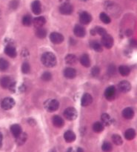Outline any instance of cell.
<instances>
[{
  "label": "cell",
  "mask_w": 137,
  "mask_h": 152,
  "mask_svg": "<svg viewBox=\"0 0 137 152\" xmlns=\"http://www.w3.org/2000/svg\"><path fill=\"white\" fill-rule=\"evenodd\" d=\"M42 62L47 68H53L56 65V57L51 52H46L42 56Z\"/></svg>",
  "instance_id": "cell-1"
},
{
  "label": "cell",
  "mask_w": 137,
  "mask_h": 152,
  "mask_svg": "<svg viewBox=\"0 0 137 152\" xmlns=\"http://www.w3.org/2000/svg\"><path fill=\"white\" fill-rule=\"evenodd\" d=\"M59 107V102L56 99H48L44 102V108L49 112L57 111Z\"/></svg>",
  "instance_id": "cell-2"
},
{
  "label": "cell",
  "mask_w": 137,
  "mask_h": 152,
  "mask_svg": "<svg viewBox=\"0 0 137 152\" xmlns=\"http://www.w3.org/2000/svg\"><path fill=\"white\" fill-rule=\"evenodd\" d=\"M64 116L65 118L70 121L76 120L77 117V111L74 108L70 107V108H66L64 111Z\"/></svg>",
  "instance_id": "cell-3"
},
{
  "label": "cell",
  "mask_w": 137,
  "mask_h": 152,
  "mask_svg": "<svg viewBox=\"0 0 137 152\" xmlns=\"http://www.w3.org/2000/svg\"><path fill=\"white\" fill-rule=\"evenodd\" d=\"M101 41H102V45L106 48L110 49L114 45V39L108 34H105V35L102 36Z\"/></svg>",
  "instance_id": "cell-4"
},
{
  "label": "cell",
  "mask_w": 137,
  "mask_h": 152,
  "mask_svg": "<svg viewBox=\"0 0 137 152\" xmlns=\"http://www.w3.org/2000/svg\"><path fill=\"white\" fill-rule=\"evenodd\" d=\"M15 105V100L13 99V98L10 97H7L4 98L2 100L1 103V108L4 110H10L11 108H13V106Z\"/></svg>",
  "instance_id": "cell-5"
},
{
  "label": "cell",
  "mask_w": 137,
  "mask_h": 152,
  "mask_svg": "<svg viewBox=\"0 0 137 152\" xmlns=\"http://www.w3.org/2000/svg\"><path fill=\"white\" fill-rule=\"evenodd\" d=\"M74 11V7L70 3H63L59 7V12L63 15H70Z\"/></svg>",
  "instance_id": "cell-6"
},
{
  "label": "cell",
  "mask_w": 137,
  "mask_h": 152,
  "mask_svg": "<svg viewBox=\"0 0 137 152\" xmlns=\"http://www.w3.org/2000/svg\"><path fill=\"white\" fill-rule=\"evenodd\" d=\"M50 39L53 44H61L64 41V37L59 33L53 32L50 34Z\"/></svg>",
  "instance_id": "cell-7"
},
{
  "label": "cell",
  "mask_w": 137,
  "mask_h": 152,
  "mask_svg": "<svg viewBox=\"0 0 137 152\" xmlns=\"http://www.w3.org/2000/svg\"><path fill=\"white\" fill-rule=\"evenodd\" d=\"M92 20L91 15L86 11H83L80 13L79 16V21L83 25H87L90 23Z\"/></svg>",
  "instance_id": "cell-8"
},
{
  "label": "cell",
  "mask_w": 137,
  "mask_h": 152,
  "mask_svg": "<svg viewBox=\"0 0 137 152\" xmlns=\"http://www.w3.org/2000/svg\"><path fill=\"white\" fill-rule=\"evenodd\" d=\"M116 96V88L114 86H109L105 91V96L108 100H113Z\"/></svg>",
  "instance_id": "cell-9"
},
{
  "label": "cell",
  "mask_w": 137,
  "mask_h": 152,
  "mask_svg": "<svg viewBox=\"0 0 137 152\" xmlns=\"http://www.w3.org/2000/svg\"><path fill=\"white\" fill-rule=\"evenodd\" d=\"M93 102V97L88 93H85L83 94L81 99V104L83 107H87L90 105Z\"/></svg>",
  "instance_id": "cell-10"
},
{
  "label": "cell",
  "mask_w": 137,
  "mask_h": 152,
  "mask_svg": "<svg viewBox=\"0 0 137 152\" xmlns=\"http://www.w3.org/2000/svg\"><path fill=\"white\" fill-rule=\"evenodd\" d=\"M13 82L9 77H4L1 80V86L3 88L11 89L13 86Z\"/></svg>",
  "instance_id": "cell-11"
},
{
  "label": "cell",
  "mask_w": 137,
  "mask_h": 152,
  "mask_svg": "<svg viewBox=\"0 0 137 152\" xmlns=\"http://www.w3.org/2000/svg\"><path fill=\"white\" fill-rule=\"evenodd\" d=\"M118 87L120 91L122 92V93H128V91H130V88H131V86H130V83L128 81H125V80L120 82Z\"/></svg>",
  "instance_id": "cell-12"
},
{
  "label": "cell",
  "mask_w": 137,
  "mask_h": 152,
  "mask_svg": "<svg viewBox=\"0 0 137 152\" xmlns=\"http://www.w3.org/2000/svg\"><path fill=\"white\" fill-rule=\"evenodd\" d=\"M31 8H32V11L34 14L39 15L42 12V4L39 0H35L31 4Z\"/></svg>",
  "instance_id": "cell-13"
},
{
  "label": "cell",
  "mask_w": 137,
  "mask_h": 152,
  "mask_svg": "<svg viewBox=\"0 0 137 152\" xmlns=\"http://www.w3.org/2000/svg\"><path fill=\"white\" fill-rule=\"evenodd\" d=\"M74 32L75 36H77V37H79V38H82L86 34V31L84 27L79 25H76L74 29Z\"/></svg>",
  "instance_id": "cell-14"
},
{
  "label": "cell",
  "mask_w": 137,
  "mask_h": 152,
  "mask_svg": "<svg viewBox=\"0 0 137 152\" xmlns=\"http://www.w3.org/2000/svg\"><path fill=\"white\" fill-rule=\"evenodd\" d=\"M10 132L15 138L17 137L19 135H20L22 133V127L18 124L13 125V126H10Z\"/></svg>",
  "instance_id": "cell-15"
},
{
  "label": "cell",
  "mask_w": 137,
  "mask_h": 152,
  "mask_svg": "<svg viewBox=\"0 0 137 152\" xmlns=\"http://www.w3.org/2000/svg\"><path fill=\"white\" fill-rule=\"evenodd\" d=\"M34 26L37 28H42L44 26V24L46 23V19L44 16H39V17H36L35 19H34Z\"/></svg>",
  "instance_id": "cell-16"
},
{
  "label": "cell",
  "mask_w": 137,
  "mask_h": 152,
  "mask_svg": "<svg viewBox=\"0 0 137 152\" xmlns=\"http://www.w3.org/2000/svg\"><path fill=\"white\" fill-rule=\"evenodd\" d=\"M4 53L11 58H15L16 56V55H17V52H16V48L12 45L6 46V48H4Z\"/></svg>",
  "instance_id": "cell-17"
},
{
  "label": "cell",
  "mask_w": 137,
  "mask_h": 152,
  "mask_svg": "<svg viewBox=\"0 0 137 152\" xmlns=\"http://www.w3.org/2000/svg\"><path fill=\"white\" fill-rule=\"evenodd\" d=\"M64 76L68 79H74L77 76V71L74 68H67L64 71Z\"/></svg>",
  "instance_id": "cell-18"
},
{
  "label": "cell",
  "mask_w": 137,
  "mask_h": 152,
  "mask_svg": "<svg viewBox=\"0 0 137 152\" xmlns=\"http://www.w3.org/2000/svg\"><path fill=\"white\" fill-rule=\"evenodd\" d=\"M64 138L67 142H73L76 140V134L72 131H67L64 134Z\"/></svg>",
  "instance_id": "cell-19"
},
{
  "label": "cell",
  "mask_w": 137,
  "mask_h": 152,
  "mask_svg": "<svg viewBox=\"0 0 137 152\" xmlns=\"http://www.w3.org/2000/svg\"><path fill=\"white\" fill-rule=\"evenodd\" d=\"M53 124L56 128H62L65 125L63 119L59 116L56 115L53 117Z\"/></svg>",
  "instance_id": "cell-20"
},
{
  "label": "cell",
  "mask_w": 137,
  "mask_h": 152,
  "mask_svg": "<svg viewBox=\"0 0 137 152\" xmlns=\"http://www.w3.org/2000/svg\"><path fill=\"white\" fill-rule=\"evenodd\" d=\"M78 62V58L74 54H68L65 56V62L68 65H76Z\"/></svg>",
  "instance_id": "cell-21"
},
{
  "label": "cell",
  "mask_w": 137,
  "mask_h": 152,
  "mask_svg": "<svg viewBox=\"0 0 137 152\" xmlns=\"http://www.w3.org/2000/svg\"><path fill=\"white\" fill-rule=\"evenodd\" d=\"M133 115H134V111L131 108H126L123 110L122 116L124 118L130 120V119L133 118Z\"/></svg>",
  "instance_id": "cell-22"
},
{
  "label": "cell",
  "mask_w": 137,
  "mask_h": 152,
  "mask_svg": "<svg viewBox=\"0 0 137 152\" xmlns=\"http://www.w3.org/2000/svg\"><path fill=\"white\" fill-rule=\"evenodd\" d=\"M27 139H28V135L25 133H22L20 135L16 137V143L18 145H22L26 142Z\"/></svg>",
  "instance_id": "cell-23"
},
{
  "label": "cell",
  "mask_w": 137,
  "mask_h": 152,
  "mask_svg": "<svg viewBox=\"0 0 137 152\" xmlns=\"http://www.w3.org/2000/svg\"><path fill=\"white\" fill-rule=\"evenodd\" d=\"M80 62H81L82 65L83 66L86 67V68H88L90 65V57L87 54H83L82 56L80 57Z\"/></svg>",
  "instance_id": "cell-24"
},
{
  "label": "cell",
  "mask_w": 137,
  "mask_h": 152,
  "mask_svg": "<svg viewBox=\"0 0 137 152\" xmlns=\"http://www.w3.org/2000/svg\"><path fill=\"white\" fill-rule=\"evenodd\" d=\"M135 136H136V132L132 129H128L125 133V137L128 140H132L135 137Z\"/></svg>",
  "instance_id": "cell-25"
},
{
  "label": "cell",
  "mask_w": 137,
  "mask_h": 152,
  "mask_svg": "<svg viewBox=\"0 0 137 152\" xmlns=\"http://www.w3.org/2000/svg\"><path fill=\"white\" fill-rule=\"evenodd\" d=\"M119 72L120 73L122 76H124V77H127L130 74V70L129 68V67L126 66V65H121V66L119 68Z\"/></svg>",
  "instance_id": "cell-26"
},
{
  "label": "cell",
  "mask_w": 137,
  "mask_h": 152,
  "mask_svg": "<svg viewBox=\"0 0 137 152\" xmlns=\"http://www.w3.org/2000/svg\"><path fill=\"white\" fill-rule=\"evenodd\" d=\"M101 120H102V123L104 126H110L111 124V118L108 114H103L101 116Z\"/></svg>",
  "instance_id": "cell-27"
},
{
  "label": "cell",
  "mask_w": 137,
  "mask_h": 152,
  "mask_svg": "<svg viewBox=\"0 0 137 152\" xmlns=\"http://www.w3.org/2000/svg\"><path fill=\"white\" fill-rule=\"evenodd\" d=\"M91 34H92V35H93V36L96 35V34H99V35L102 36H102L105 35V34H107V32H106V31H105V28H101V27H96V28H93V29L92 30Z\"/></svg>",
  "instance_id": "cell-28"
},
{
  "label": "cell",
  "mask_w": 137,
  "mask_h": 152,
  "mask_svg": "<svg viewBox=\"0 0 137 152\" xmlns=\"http://www.w3.org/2000/svg\"><path fill=\"white\" fill-rule=\"evenodd\" d=\"M93 130L96 133H101L104 130V125L100 122H96L93 124Z\"/></svg>",
  "instance_id": "cell-29"
},
{
  "label": "cell",
  "mask_w": 137,
  "mask_h": 152,
  "mask_svg": "<svg viewBox=\"0 0 137 152\" xmlns=\"http://www.w3.org/2000/svg\"><path fill=\"white\" fill-rule=\"evenodd\" d=\"M36 35L39 38L43 39L47 36V31L43 28H37L36 31Z\"/></svg>",
  "instance_id": "cell-30"
},
{
  "label": "cell",
  "mask_w": 137,
  "mask_h": 152,
  "mask_svg": "<svg viewBox=\"0 0 137 152\" xmlns=\"http://www.w3.org/2000/svg\"><path fill=\"white\" fill-rule=\"evenodd\" d=\"M90 46L96 52H102V46L99 42L96 41H92L90 42Z\"/></svg>",
  "instance_id": "cell-31"
},
{
  "label": "cell",
  "mask_w": 137,
  "mask_h": 152,
  "mask_svg": "<svg viewBox=\"0 0 137 152\" xmlns=\"http://www.w3.org/2000/svg\"><path fill=\"white\" fill-rule=\"evenodd\" d=\"M112 141L114 142V143L117 145H122V143H123L122 139V137L119 134L113 135Z\"/></svg>",
  "instance_id": "cell-32"
},
{
  "label": "cell",
  "mask_w": 137,
  "mask_h": 152,
  "mask_svg": "<svg viewBox=\"0 0 137 152\" xmlns=\"http://www.w3.org/2000/svg\"><path fill=\"white\" fill-rule=\"evenodd\" d=\"M9 68V62L6 59L1 58L0 59V70L1 71H4Z\"/></svg>",
  "instance_id": "cell-33"
},
{
  "label": "cell",
  "mask_w": 137,
  "mask_h": 152,
  "mask_svg": "<svg viewBox=\"0 0 137 152\" xmlns=\"http://www.w3.org/2000/svg\"><path fill=\"white\" fill-rule=\"evenodd\" d=\"M99 17H100V19L101 21H102L103 23L105 24H110L111 22V18H110V16H108V14H106L105 13H100V16H99Z\"/></svg>",
  "instance_id": "cell-34"
},
{
  "label": "cell",
  "mask_w": 137,
  "mask_h": 152,
  "mask_svg": "<svg viewBox=\"0 0 137 152\" xmlns=\"http://www.w3.org/2000/svg\"><path fill=\"white\" fill-rule=\"evenodd\" d=\"M22 23L25 26H30L32 24V18L30 15H25L22 19Z\"/></svg>",
  "instance_id": "cell-35"
},
{
  "label": "cell",
  "mask_w": 137,
  "mask_h": 152,
  "mask_svg": "<svg viewBox=\"0 0 137 152\" xmlns=\"http://www.w3.org/2000/svg\"><path fill=\"white\" fill-rule=\"evenodd\" d=\"M102 149L105 152H111L113 150V146L109 142H105L102 145Z\"/></svg>",
  "instance_id": "cell-36"
},
{
  "label": "cell",
  "mask_w": 137,
  "mask_h": 152,
  "mask_svg": "<svg viewBox=\"0 0 137 152\" xmlns=\"http://www.w3.org/2000/svg\"><path fill=\"white\" fill-rule=\"evenodd\" d=\"M30 70H31V67H30L29 64L28 62H24L22 66V73H24V74H28L30 72Z\"/></svg>",
  "instance_id": "cell-37"
},
{
  "label": "cell",
  "mask_w": 137,
  "mask_h": 152,
  "mask_svg": "<svg viewBox=\"0 0 137 152\" xmlns=\"http://www.w3.org/2000/svg\"><path fill=\"white\" fill-rule=\"evenodd\" d=\"M52 78V75L49 72H44V74L42 75V80H44V81L47 82V81H50Z\"/></svg>",
  "instance_id": "cell-38"
},
{
  "label": "cell",
  "mask_w": 137,
  "mask_h": 152,
  "mask_svg": "<svg viewBox=\"0 0 137 152\" xmlns=\"http://www.w3.org/2000/svg\"><path fill=\"white\" fill-rule=\"evenodd\" d=\"M108 72L110 75H114L116 73V67L114 65H111L108 67Z\"/></svg>",
  "instance_id": "cell-39"
},
{
  "label": "cell",
  "mask_w": 137,
  "mask_h": 152,
  "mask_svg": "<svg viewBox=\"0 0 137 152\" xmlns=\"http://www.w3.org/2000/svg\"><path fill=\"white\" fill-rule=\"evenodd\" d=\"M99 73H100V69H99V67H94V68H93V69L91 71V74L93 77L98 76L99 74Z\"/></svg>",
  "instance_id": "cell-40"
},
{
  "label": "cell",
  "mask_w": 137,
  "mask_h": 152,
  "mask_svg": "<svg viewBox=\"0 0 137 152\" xmlns=\"http://www.w3.org/2000/svg\"><path fill=\"white\" fill-rule=\"evenodd\" d=\"M2 140H3L2 134H1V133H0V148H1V146H2Z\"/></svg>",
  "instance_id": "cell-41"
},
{
  "label": "cell",
  "mask_w": 137,
  "mask_h": 152,
  "mask_svg": "<svg viewBox=\"0 0 137 152\" xmlns=\"http://www.w3.org/2000/svg\"><path fill=\"white\" fill-rule=\"evenodd\" d=\"M77 152H84V150L82 148H78L77 149Z\"/></svg>",
  "instance_id": "cell-42"
},
{
  "label": "cell",
  "mask_w": 137,
  "mask_h": 152,
  "mask_svg": "<svg viewBox=\"0 0 137 152\" xmlns=\"http://www.w3.org/2000/svg\"><path fill=\"white\" fill-rule=\"evenodd\" d=\"M59 1H62V2H63V3H66V2H68V0H59Z\"/></svg>",
  "instance_id": "cell-43"
},
{
  "label": "cell",
  "mask_w": 137,
  "mask_h": 152,
  "mask_svg": "<svg viewBox=\"0 0 137 152\" xmlns=\"http://www.w3.org/2000/svg\"><path fill=\"white\" fill-rule=\"evenodd\" d=\"M74 151H73V148H70L68 150V151H67V152H73Z\"/></svg>",
  "instance_id": "cell-44"
},
{
  "label": "cell",
  "mask_w": 137,
  "mask_h": 152,
  "mask_svg": "<svg viewBox=\"0 0 137 152\" xmlns=\"http://www.w3.org/2000/svg\"><path fill=\"white\" fill-rule=\"evenodd\" d=\"M50 152H56V150H51Z\"/></svg>",
  "instance_id": "cell-45"
},
{
  "label": "cell",
  "mask_w": 137,
  "mask_h": 152,
  "mask_svg": "<svg viewBox=\"0 0 137 152\" xmlns=\"http://www.w3.org/2000/svg\"><path fill=\"white\" fill-rule=\"evenodd\" d=\"M80 1H87V0H80Z\"/></svg>",
  "instance_id": "cell-46"
}]
</instances>
